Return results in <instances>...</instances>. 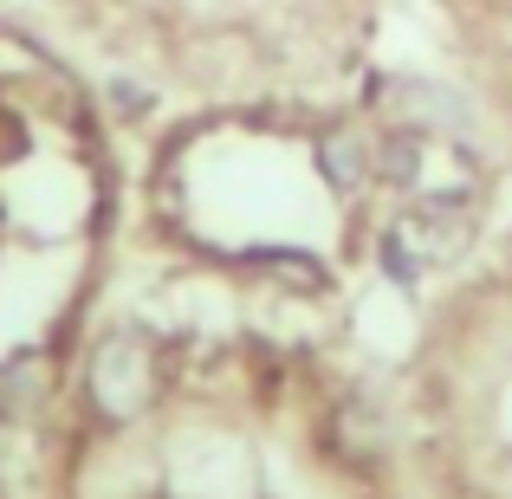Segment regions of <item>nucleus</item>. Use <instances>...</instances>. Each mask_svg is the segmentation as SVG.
<instances>
[{
	"label": "nucleus",
	"instance_id": "f257e3e1",
	"mask_svg": "<svg viewBox=\"0 0 512 499\" xmlns=\"http://www.w3.org/2000/svg\"><path fill=\"white\" fill-rule=\"evenodd\" d=\"M163 396V357L143 331H111L85 363V402L98 422H137Z\"/></svg>",
	"mask_w": 512,
	"mask_h": 499
},
{
	"label": "nucleus",
	"instance_id": "20e7f679",
	"mask_svg": "<svg viewBox=\"0 0 512 499\" xmlns=\"http://www.w3.org/2000/svg\"><path fill=\"white\" fill-rule=\"evenodd\" d=\"M46 396V363L39 357H13L0 363V409H26V402Z\"/></svg>",
	"mask_w": 512,
	"mask_h": 499
},
{
	"label": "nucleus",
	"instance_id": "f03ea898",
	"mask_svg": "<svg viewBox=\"0 0 512 499\" xmlns=\"http://www.w3.org/2000/svg\"><path fill=\"white\" fill-rule=\"evenodd\" d=\"M318 169L331 175V188L357 195V188L376 175V143L357 137V130H325V137H318Z\"/></svg>",
	"mask_w": 512,
	"mask_h": 499
},
{
	"label": "nucleus",
	"instance_id": "7ed1b4c3",
	"mask_svg": "<svg viewBox=\"0 0 512 499\" xmlns=\"http://www.w3.org/2000/svg\"><path fill=\"white\" fill-rule=\"evenodd\" d=\"M422 156H428V130L409 124V130H389L383 143H376V175L396 188H409L415 175H422Z\"/></svg>",
	"mask_w": 512,
	"mask_h": 499
}]
</instances>
